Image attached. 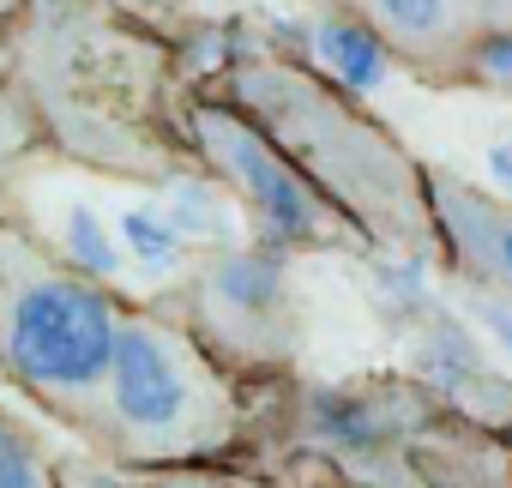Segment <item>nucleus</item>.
<instances>
[{
  "label": "nucleus",
  "instance_id": "obj_1",
  "mask_svg": "<svg viewBox=\"0 0 512 488\" xmlns=\"http://www.w3.org/2000/svg\"><path fill=\"white\" fill-rule=\"evenodd\" d=\"M7 37V85L25 91V109L67 157L133 181L175 169L163 133V49L139 19L109 13L103 0H25Z\"/></svg>",
  "mask_w": 512,
  "mask_h": 488
},
{
  "label": "nucleus",
  "instance_id": "obj_2",
  "mask_svg": "<svg viewBox=\"0 0 512 488\" xmlns=\"http://www.w3.org/2000/svg\"><path fill=\"white\" fill-rule=\"evenodd\" d=\"M73 434L127 470L199 464L235 440V392L193 332L163 314L121 308L97 398Z\"/></svg>",
  "mask_w": 512,
  "mask_h": 488
},
{
  "label": "nucleus",
  "instance_id": "obj_3",
  "mask_svg": "<svg viewBox=\"0 0 512 488\" xmlns=\"http://www.w3.org/2000/svg\"><path fill=\"white\" fill-rule=\"evenodd\" d=\"M223 103L241 109L356 229L416 241V229H422L416 169L398 157V145L374 121H362L314 73L253 55L223 73Z\"/></svg>",
  "mask_w": 512,
  "mask_h": 488
},
{
  "label": "nucleus",
  "instance_id": "obj_4",
  "mask_svg": "<svg viewBox=\"0 0 512 488\" xmlns=\"http://www.w3.org/2000/svg\"><path fill=\"white\" fill-rule=\"evenodd\" d=\"M121 308V296L0 217V374L31 392L37 410L67 428L85 422Z\"/></svg>",
  "mask_w": 512,
  "mask_h": 488
},
{
  "label": "nucleus",
  "instance_id": "obj_5",
  "mask_svg": "<svg viewBox=\"0 0 512 488\" xmlns=\"http://www.w3.org/2000/svg\"><path fill=\"white\" fill-rule=\"evenodd\" d=\"M181 133L199 151V163L241 199V211L253 217L266 248H332L356 223L320 199V187L253 127L241 109H229L223 97H193L181 109Z\"/></svg>",
  "mask_w": 512,
  "mask_h": 488
},
{
  "label": "nucleus",
  "instance_id": "obj_6",
  "mask_svg": "<svg viewBox=\"0 0 512 488\" xmlns=\"http://www.w3.org/2000/svg\"><path fill=\"white\" fill-rule=\"evenodd\" d=\"M368 19L416 61L476 49L494 31H512V0H356Z\"/></svg>",
  "mask_w": 512,
  "mask_h": 488
},
{
  "label": "nucleus",
  "instance_id": "obj_7",
  "mask_svg": "<svg viewBox=\"0 0 512 488\" xmlns=\"http://www.w3.org/2000/svg\"><path fill=\"white\" fill-rule=\"evenodd\" d=\"M284 296H290V290H284V254H278V248H235V254H223V260L205 272V302H211V314H217L211 338L235 344L241 326L278 320V314H284ZM223 344H211V350H223Z\"/></svg>",
  "mask_w": 512,
  "mask_h": 488
},
{
  "label": "nucleus",
  "instance_id": "obj_8",
  "mask_svg": "<svg viewBox=\"0 0 512 488\" xmlns=\"http://www.w3.org/2000/svg\"><path fill=\"white\" fill-rule=\"evenodd\" d=\"M434 199H440V223H446V235L464 248V260L482 266L488 278L512 284V217L494 211L482 193H470L458 181H440Z\"/></svg>",
  "mask_w": 512,
  "mask_h": 488
},
{
  "label": "nucleus",
  "instance_id": "obj_9",
  "mask_svg": "<svg viewBox=\"0 0 512 488\" xmlns=\"http://www.w3.org/2000/svg\"><path fill=\"white\" fill-rule=\"evenodd\" d=\"M0 488H61V458L7 404H0Z\"/></svg>",
  "mask_w": 512,
  "mask_h": 488
},
{
  "label": "nucleus",
  "instance_id": "obj_10",
  "mask_svg": "<svg viewBox=\"0 0 512 488\" xmlns=\"http://www.w3.org/2000/svg\"><path fill=\"white\" fill-rule=\"evenodd\" d=\"M320 55L332 61V73L350 85V91H380L386 79V43L350 19H326L320 25Z\"/></svg>",
  "mask_w": 512,
  "mask_h": 488
},
{
  "label": "nucleus",
  "instance_id": "obj_11",
  "mask_svg": "<svg viewBox=\"0 0 512 488\" xmlns=\"http://www.w3.org/2000/svg\"><path fill=\"white\" fill-rule=\"evenodd\" d=\"M308 422H314V434H320V440H332V446H356V452L386 440V416H380L362 392H338V386L314 392Z\"/></svg>",
  "mask_w": 512,
  "mask_h": 488
},
{
  "label": "nucleus",
  "instance_id": "obj_12",
  "mask_svg": "<svg viewBox=\"0 0 512 488\" xmlns=\"http://www.w3.org/2000/svg\"><path fill=\"white\" fill-rule=\"evenodd\" d=\"M422 368L440 380V386H452V380H470L476 374V350H470V338L458 332V326H434V338H428V350H422Z\"/></svg>",
  "mask_w": 512,
  "mask_h": 488
},
{
  "label": "nucleus",
  "instance_id": "obj_13",
  "mask_svg": "<svg viewBox=\"0 0 512 488\" xmlns=\"http://www.w3.org/2000/svg\"><path fill=\"white\" fill-rule=\"evenodd\" d=\"M61 488H139V482L109 458H61Z\"/></svg>",
  "mask_w": 512,
  "mask_h": 488
},
{
  "label": "nucleus",
  "instance_id": "obj_14",
  "mask_svg": "<svg viewBox=\"0 0 512 488\" xmlns=\"http://www.w3.org/2000/svg\"><path fill=\"white\" fill-rule=\"evenodd\" d=\"M470 55H476L470 67H476L482 79H494V85H512V31H494V37H482Z\"/></svg>",
  "mask_w": 512,
  "mask_h": 488
},
{
  "label": "nucleus",
  "instance_id": "obj_15",
  "mask_svg": "<svg viewBox=\"0 0 512 488\" xmlns=\"http://www.w3.org/2000/svg\"><path fill=\"white\" fill-rule=\"evenodd\" d=\"M476 320H482L506 350H512V302H500V296H476Z\"/></svg>",
  "mask_w": 512,
  "mask_h": 488
},
{
  "label": "nucleus",
  "instance_id": "obj_16",
  "mask_svg": "<svg viewBox=\"0 0 512 488\" xmlns=\"http://www.w3.org/2000/svg\"><path fill=\"white\" fill-rule=\"evenodd\" d=\"M109 13H121V19H163V13H175V7H187V0H103Z\"/></svg>",
  "mask_w": 512,
  "mask_h": 488
},
{
  "label": "nucleus",
  "instance_id": "obj_17",
  "mask_svg": "<svg viewBox=\"0 0 512 488\" xmlns=\"http://www.w3.org/2000/svg\"><path fill=\"white\" fill-rule=\"evenodd\" d=\"M488 169H494V175L512 187V151H506V145H500V151H488Z\"/></svg>",
  "mask_w": 512,
  "mask_h": 488
},
{
  "label": "nucleus",
  "instance_id": "obj_18",
  "mask_svg": "<svg viewBox=\"0 0 512 488\" xmlns=\"http://www.w3.org/2000/svg\"><path fill=\"white\" fill-rule=\"evenodd\" d=\"M7 73H13V37H7V25H0V91H7Z\"/></svg>",
  "mask_w": 512,
  "mask_h": 488
},
{
  "label": "nucleus",
  "instance_id": "obj_19",
  "mask_svg": "<svg viewBox=\"0 0 512 488\" xmlns=\"http://www.w3.org/2000/svg\"><path fill=\"white\" fill-rule=\"evenodd\" d=\"M19 13H25V0H0V25H13Z\"/></svg>",
  "mask_w": 512,
  "mask_h": 488
}]
</instances>
